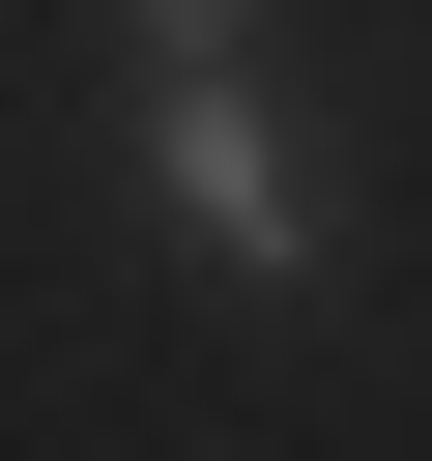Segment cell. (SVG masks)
<instances>
[{
    "mask_svg": "<svg viewBox=\"0 0 432 461\" xmlns=\"http://www.w3.org/2000/svg\"><path fill=\"white\" fill-rule=\"evenodd\" d=\"M144 230L202 259V288H317V144L259 115V58H144Z\"/></svg>",
    "mask_w": 432,
    "mask_h": 461,
    "instance_id": "obj_1",
    "label": "cell"
},
{
    "mask_svg": "<svg viewBox=\"0 0 432 461\" xmlns=\"http://www.w3.org/2000/svg\"><path fill=\"white\" fill-rule=\"evenodd\" d=\"M115 29H144V58H259V0H115Z\"/></svg>",
    "mask_w": 432,
    "mask_h": 461,
    "instance_id": "obj_2",
    "label": "cell"
}]
</instances>
